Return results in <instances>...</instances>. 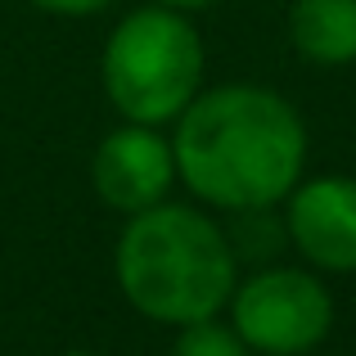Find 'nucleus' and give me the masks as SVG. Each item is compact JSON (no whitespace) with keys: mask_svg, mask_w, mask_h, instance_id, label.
Wrapping results in <instances>:
<instances>
[{"mask_svg":"<svg viewBox=\"0 0 356 356\" xmlns=\"http://www.w3.org/2000/svg\"><path fill=\"white\" fill-rule=\"evenodd\" d=\"M181 185L217 212H270L307 176V122L261 81L203 86L172 122Z\"/></svg>","mask_w":356,"mask_h":356,"instance_id":"obj_1","label":"nucleus"},{"mask_svg":"<svg viewBox=\"0 0 356 356\" xmlns=\"http://www.w3.org/2000/svg\"><path fill=\"white\" fill-rule=\"evenodd\" d=\"M113 280L136 316L181 330L226 312L239 280V252L203 203L163 199L122 221Z\"/></svg>","mask_w":356,"mask_h":356,"instance_id":"obj_2","label":"nucleus"},{"mask_svg":"<svg viewBox=\"0 0 356 356\" xmlns=\"http://www.w3.org/2000/svg\"><path fill=\"white\" fill-rule=\"evenodd\" d=\"M208 50L190 14L145 0L122 14L99 50V86L122 122L172 127L203 90Z\"/></svg>","mask_w":356,"mask_h":356,"instance_id":"obj_3","label":"nucleus"},{"mask_svg":"<svg viewBox=\"0 0 356 356\" xmlns=\"http://www.w3.org/2000/svg\"><path fill=\"white\" fill-rule=\"evenodd\" d=\"M221 316L239 330L252 356H307L334 330V293L307 261L261 266L235 280Z\"/></svg>","mask_w":356,"mask_h":356,"instance_id":"obj_4","label":"nucleus"},{"mask_svg":"<svg viewBox=\"0 0 356 356\" xmlns=\"http://www.w3.org/2000/svg\"><path fill=\"white\" fill-rule=\"evenodd\" d=\"M284 239L321 275H356V176H302L284 199Z\"/></svg>","mask_w":356,"mask_h":356,"instance_id":"obj_5","label":"nucleus"},{"mask_svg":"<svg viewBox=\"0 0 356 356\" xmlns=\"http://www.w3.org/2000/svg\"><path fill=\"white\" fill-rule=\"evenodd\" d=\"M176 181L181 176H176L172 136H163V127H145V122L113 127L90 158V185H95L99 203L113 208L118 217H131V212H145L172 199Z\"/></svg>","mask_w":356,"mask_h":356,"instance_id":"obj_6","label":"nucleus"},{"mask_svg":"<svg viewBox=\"0 0 356 356\" xmlns=\"http://www.w3.org/2000/svg\"><path fill=\"white\" fill-rule=\"evenodd\" d=\"M284 27L293 54L312 68L356 63V0H293Z\"/></svg>","mask_w":356,"mask_h":356,"instance_id":"obj_7","label":"nucleus"},{"mask_svg":"<svg viewBox=\"0 0 356 356\" xmlns=\"http://www.w3.org/2000/svg\"><path fill=\"white\" fill-rule=\"evenodd\" d=\"M172 356H252V348L239 339V330L221 316H208V321H194L176 330Z\"/></svg>","mask_w":356,"mask_h":356,"instance_id":"obj_8","label":"nucleus"},{"mask_svg":"<svg viewBox=\"0 0 356 356\" xmlns=\"http://www.w3.org/2000/svg\"><path fill=\"white\" fill-rule=\"evenodd\" d=\"M27 5L45 9V14H59V18H90L99 9H108L113 0H27Z\"/></svg>","mask_w":356,"mask_h":356,"instance_id":"obj_9","label":"nucleus"},{"mask_svg":"<svg viewBox=\"0 0 356 356\" xmlns=\"http://www.w3.org/2000/svg\"><path fill=\"white\" fill-rule=\"evenodd\" d=\"M154 5L181 9V14H199V9H212V5H221V0H154Z\"/></svg>","mask_w":356,"mask_h":356,"instance_id":"obj_10","label":"nucleus"},{"mask_svg":"<svg viewBox=\"0 0 356 356\" xmlns=\"http://www.w3.org/2000/svg\"><path fill=\"white\" fill-rule=\"evenodd\" d=\"M59 356H99V352H86V348H72V352H59Z\"/></svg>","mask_w":356,"mask_h":356,"instance_id":"obj_11","label":"nucleus"}]
</instances>
